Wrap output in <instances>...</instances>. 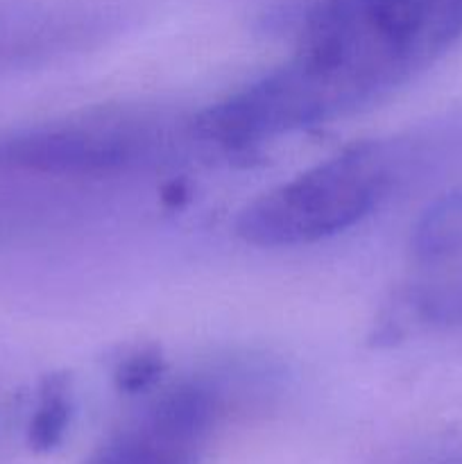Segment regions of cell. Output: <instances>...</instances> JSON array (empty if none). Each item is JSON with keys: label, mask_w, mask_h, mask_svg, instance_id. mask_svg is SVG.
<instances>
[{"label": "cell", "mask_w": 462, "mask_h": 464, "mask_svg": "<svg viewBox=\"0 0 462 464\" xmlns=\"http://www.w3.org/2000/svg\"><path fill=\"white\" fill-rule=\"evenodd\" d=\"M462 39V0H324L297 53L195 127L208 140L247 145L353 111L406 84Z\"/></svg>", "instance_id": "1"}, {"label": "cell", "mask_w": 462, "mask_h": 464, "mask_svg": "<svg viewBox=\"0 0 462 464\" xmlns=\"http://www.w3.org/2000/svg\"><path fill=\"white\" fill-rule=\"evenodd\" d=\"M388 184L383 150L356 145L254 199L238 216L236 234L254 247L317 243L361 222Z\"/></svg>", "instance_id": "2"}, {"label": "cell", "mask_w": 462, "mask_h": 464, "mask_svg": "<svg viewBox=\"0 0 462 464\" xmlns=\"http://www.w3.org/2000/svg\"><path fill=\"white\" fill-rule=\"evenodd\" d=\"M157 139L136 121L50 122L0 131V168L39 175H111L145 161Z\"/></svg>", "instance_id": "3"}, {"label": "cell", "mask_w": 462, "mask_h": 464, "mask_svg": "<svg viewBox=\"0 0 462 464\" xmlns=\"http://www.w3.org/2000/svg\"><path fill=\"white\" fill-rule=\"evenodd\" d=\"M216 420V394L181 385L109 435L84 464H199Z\"/></svg>", "instance_id": "4"}, {"label": "cell", "mask_w": 462, "mask_h": 464, "mask_svg": "<svg viewBox=\"0 0 462 464\" xmlns=\"http://www.w3.org/2000/svg\"><path fill=\"white\" fill-rule=\"evenodd\" d=\"M408 295L435 326H462V188L439 198L417 222Z\"/></svg>", "instance_id": "5"}, {"label": "cell", "mask_w": 462, "mask_h": 464, "mask_svg": "<svg viewBox=\"0 0 462 464\" xmlns=\"http://www.w3.org/2000/svg\"><path fill=\"white\" fill-rule=\"evenodd\" d=\"M68 420H71V399H68L66 381L62 376L45 379L27 433L30 447L39 453L53 451L66 435Z\"/></svg>", "instance_id": "6"}, {"label": "cell", "mask_w": 462, "mask_h": 464, "mask_svg": "<svg viewBox=\"0 0 462 464\" xmlns=\"http://www.w3.org/2000/svg\"><path fill=\"white\" fill-rule=\"evenodd\" d=\"M161 370L157 362V356H136L122 367L120 372V385L130 392H136V390H143L145 385L152 383L157 372Z\"/></svg>", "instance_id": "7"}]
</instances>
